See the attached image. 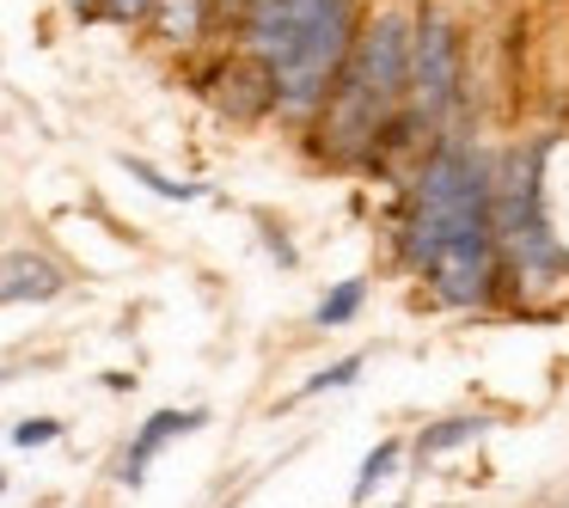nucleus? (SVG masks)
I'll return each mask as SVG.
<instances>
[{
	"mask_svg": "<svg viewBox=\"0 0 569 508\" xmlns=\"http://www.w3.org/2000/svg\"><path fill=\"white\" fill-rule=\"evenodd\" d=\"M398 459H405V441H398V435H386V441L373 447L368 459H361V471H356V484H349V496H356V502H368V496L380 490V484H392Z\"/></svg>",
	"mask_w": 569,
	"mask_h": 508,
	"instance_id": "9d476101",
	"label": "nucleus"
},
{
	"mask_svg": "<svg viewBox=\"0 0 569 508\" xmlns=\"http://www.w3.org/2000/svg\"><path fill=\"white\" fill-rule=\"evenodd\" d=\"M50 441H62V422L56 417H26L13 429V447H50Z\"/></svg>",
	"mask_w": 569,
	"mask_h": 508,
	"instance_id": "4468645a",
	"label": "nucleus"
},
{
	"mask_svg": "<svg viewBox=\"0 0 569 508\" xmlns=\"http://www.w3.org/2000/svg\"><path fill=\"white\" fill-rule=\"evenodd\" d=\"M368 368L361 356H343V361H331V368H319L307 386H300V398H319V392H343V386H356V373Z\"/></svg>",
	"mask_w": 569,
	"mask_h": 508,
	"instance_id": "ddd939ff",
	"label": "nucleus"
},
{
	"mask_svg": "<svg viewBox=\"0 0 569 508\" xmlns=\"http://www.w3.org/2000/svg\"><path fill=\"white\" fill-rule=\"evenodd\" d=\"M123 172H129V178H141V185H148L153 197H172V202H197V197H202V185H184V178H166V172H153L148 160H123Z\"/></svg>",
	"mask_w": 569,
	"mask_h": 508,
	"instance_id": "f8f14e48",
	"label": "nucleus"
},
{
	"mask_svg": "<svg viewBox=\"0 0 569 508\" xmlns=\"http://www.w3.org/2000/svg\"><path fill=\"white\" fill-rule=\"evenodd\" d=\"M0 490H7V471H0Z\"/></svg>",
	"mask_w": 569,
	"mask_h": 508,
	"instance_id": "f3484780",
	"label": "nucleus"
},
{
	"mask_svg": "<svg viewBox=\"0 0 569 508\" xmlns=\"http://www.w3.org/2000/svg\"><path fill=\"white\" fill-rule=\"evenodd\" d=\"M202 422H209L202 410H153V417L136 429V441L123 447V466H117V478H123L129 490H136V484H141V471L153 466V454H160V447H172L178 435L202 429Z\"/></svg>",
	"mask_w": 569,
	"mask_h": 508,
	"instance_id": "423d86ee",
	"label": "nucleus"
},
{
	"mask_svg": "<svg viewBox=\"0 0 569 508\" xmlns=\"http://www.w3.org/2000/svg\"><path fill=\"white\" fill-rule=\"evenodd\" d=\"M214 7H246V0H214Z\"/></svg>",
	"mask_w": 569,
	"mask_h": 508,
	"instance_id": "dca6fc26",
	"label": "nucleus"
},
{
	"mask_svg": "<svg viewBox=\"0 0 569 508\" xmlns=\"http://www.w3.org/2000/svg\"><path fill=\"white\" fill-rule=\"evenodd\" d=\"M410 87V26L398 13H380L373 26H356L343 68H337L331 92L319 104V141L331 160L361 166L392 141L398 111H405Z\"/></svg>",
	"mask_w": 569,
	"mask_h": 508,
	"instance_id": "7ed1b4c3",
	"label": "nucleus"
},
{
	"mask_svg": "<svg viewBox=\"0 0 569 508\" xmlns=\"http://www.w3.org/2000/svg\"><path fill=\"white\" fill-rule=\"evenodd\" d=\"M483 429H490L483 417H441L417 435V459H441V454H453V447H471Z\"/></svg>",
	"mask_w": 569,
	"mask_h": 508,
	"instance_id": "1a4fd4ad",
	"label": "nucleus"
},
{
	"mask_svg": "<svg viewBox=\"0 0 569 508\" xmlns=\"http://www.w3.org/2000/svg\"><path fill=\"white\" fill-rule=\"evenodd\" d=\"M92 13H99V19H117V26H136V19L153 13V0H99Z\"/></svg>",
	"mask_w": 569,
	"mask_h": 508,
	"instance_id": "2eb2a0df",
	"label": "nucleus"
},
{
	"mask_svg": "<svg viewBox=\"0 0 569 508\" xmlns=\"http://www.w3.org/2000/svg\"><path fill=\"white\" fill-rule=\"evenodd\" d=\"M405 263L447 307H490L502 288L490 239V160L466 141H435L410 185L405 209Z\"/></svg>",
	"mask_w": 569,
	"mask_h": 508,
	"instance_id": "f257e3e1",
	"label": "nucleus"
},
{
	"mask_svg": "<svg viewBox=\"0 0 569 508\" xmlns=\"http://www.w3.org/2000/svg\"><path fill=\"white\" fill-rule=\"evenodd\" d=\"M398 508H405V502H398Z\"/></svg>",
	"mask_w": 569,
	"mask_h": 508,
	"instance_id": "a211bd4d",
	"label": "nucleus"
},
{
	"mask_svg": "<svg viewBox=\"0 0 569 508\" xmlns=\"http://www.w3.org/2000/svg\"><path fill=\"white\" fill-rule=\"evenodd\" d=\"M62 288H68V270L56 258H43V251H7L0 258V300H31V307H43Z\"/></svg>",
	"mask_w": 569,
	"mask_h": 508,
	"instance_id": "0eeeda50",
	"label": "nucleus"
},
{
	"mask_svg": "<svg viewBox=\"0 0 569 508\" xmlns=\"http://www.w3.org/2000/svg\"><path fill=\"white\" fill-rule=\"evenodd\" d=\"M356 0H246L239 38L246 62L263 68L270 104L282 117H319L349 43H356Z\"/></svg>",
	"mask_w": 569,
	"mask_h": 508,
	"instance_id": "f03ea898",
	"label": "nucleus"
},
{
	"mask_svg": "<svg viewBox=\"0 0 569 508\" xmlns=\"http://www.w3.org/2000/svg\"><path fill=\"white\" fill-rule=\"evenodd\" d=\"M405 104H410V129H441L459 104V31L447 26L441 13H422V26L410 31V87H405Z\"/></svg>",
	"mask_w": 569,
	"mask_h": 508,
	"instance_id": "39448f33",
	"label": "nucleus"
},
{
	"mask_svg": "<svg viewBox=\"0 0 569 508\" xmlns=\"http://www.w3.org/2000/svg\"><path fill=\"white\" fill-rule=\"evenodd\" d=\"M545 153L551 141H527L490 160V239L502 282H515L520 295H545L569 276V251L545 215Z\"/></svg>",
	"mask_w": 569,
	"mask_h": 508,
	"instance_id": "20e7f679",
	"label": "nucleus"
},
{
	"mask_svg": "<svg viewBox=\"0 0 569 508\" xmlns=\"http://www.w3.org/2000/svg\"><path fill=\"white\" fill-rule=\"evenodd\" d=\"M153 19L166 43H197L214 19V0H153Z\"/></svg>",
	"mask_w": 569,
	"mask_h": 508,
	"instance_id": "6e6552de",
	"label": "nucleus"
},
{
	"mask_svg": "<svg viewBox=\"0 0 569 508\" xmlns=\"http://www.w3.org/2000/svg\"><path fill=\"white\" fill-rule=\"evenodd\" d=\"M361 300H368V282H361V276H349V282H337L331 295L319 300V312H312V319H319V331H337V325H349L361 312Z\"/></svg>",
	"mask_w": 569,
	"mask_h": 508,
	"instance_id": "9b49d317",
	"label": "nucleus"
}]
</instances>
